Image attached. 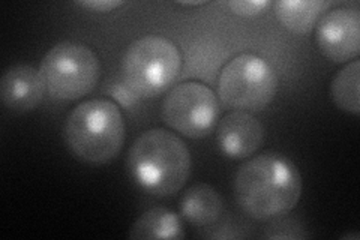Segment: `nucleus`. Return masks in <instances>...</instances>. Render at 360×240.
Masks as SVG:
<instances>
[{"instance_id": "8", "label": "nucleus", "mask_w": 360, "mask_h": 240, "mask_svg": "<svg viewBox=\"0 0 360 240\" xmlns=\"http://www.w3.org/2000/svg\"><path fill=\"white\" fill-rule=\"evenodd\" d=\"M317 45L333 63L354 61L360 53V13L341 6L328 11L317 23Z\"/></svg>"}, {"instance_id": "16", "label": "nucleus", "mask_w": 360, "mask_h": 240, "mask_svg": "<svg viewBox=\"0 0 360 240\" xmlns=\"http://www.w3.org/2000/svg\"><path fill=\"white\" fill-rule=\"evenodd\" d=\"M78 6L94 11V13H111L119 6L125 5L120 0H87V2H77Z\"/></svg>"}, {"instance_id": "17", "label": "nucleus", "mask_w": 360, "mask_h": 240, "mask_svg": "<svg viewBox=\"0 0 360 240\" xmlns=\"http://www.w3.org/2000/svg\"><path fill=\"white\" fill-rule=\"evenodd\" d=\"M112 96H115V99L123 107L134 106L139 98V95L135 94L134 90H131L127 84H116L112 87Z\"/></svg>"}, {"instance_id": "14", "label": "nucleus", "mask_w": 360, "mask_h": 240, "mask_svg": "<svg viewBox=\"0 0 360 240\" xmlns=\"http://www.w3.org/2000/svg\"><path fill=\"white\" fill-rule=\"evenodd\" d=\"M359 83L360 62L353 61L333 77L330 84V98L333 104L345 113L354 114V116H357L360 111Z\"/></svg>"}, {"instance_id": "18", "label": "nucleus", "mask_w": 360, "mask_h": 240, "mask_svg": "<svg viewBox=\"0 0 360 240\" xmlns=\"http://www.w3.org/2000/svg\"><path fill=\"white\" fill-rule=\"evenodd\" d=\"M179 4L185 6H198V5H205L206 2H179Z\"/></svg>"}, {"instance_id": "6", "label": "nucleus", "mask_w": 360, "mask_h": 240, "mask_svg": "<svg viewBox=\"0 0 360 240\" xmlns=\"http://www.w3.org/2000/svg\"><path fill=\"white\" fill-rule=\"evenodd\" d=\"M47 92L63 101L89 95L101 78L99 57L83 44L60 42L44 56L39 66Z\"/></svg>"}, {"instance_id": "2", "label": "nucleus", "mask_w": 360, "mask_h": 240, "mask_svg": "<svg viewBox=\"0 0 360 240\" xmlns=\"http://www.w3.org/2000/svg\"><path fill=\"white\" fill-rule=\"evenodd\" d=\"M127 167L132 180L156 197H170L186 184L191 153L184 140L164 128L143 132L131 146Z\"/></svg>"}, {"instance_id": "9", "label": "nucleus", "mask_w": 360, "mask_h": 240, "mask_svg": "<svg viewBox=\"0 0 360 240\" xmlns=\"http://www.w3.org/2000/svg\"><path fill=\"white\" fill-rule=\"evenodd\" d=\"M264 141V127L252 113L236 110L225 116L217 130L219 151L230 159H246Z\"/></svg>"}, {"instance_id": "10", "label": "nucleus", "mask_w": 360, "mask_h": 240, "mask_svg": "<svg viewBox=\"0 0 360 240\" xmlns=\"http://www.w3.org/2000/svg\"><path fill=\"white\" fill-rule=\"evenodd\" d=\"M47 92L41 72L30 65H14L0 78V99L15 113H29L39 107Z\"/></svg>"}, {"instance_id": "13", "label": "nucleus", "mask_w": 360, "mask_h": 240, "mask_svg": "<svg viewBox=\"0 0 360 240\" xmlns=\"http://www.w3.org/2000/svg\"><path fill=\"white\" fill-rule=\"evenodd\" d=\"M129 237L135 240L184 239L185 232L177 213L167 208H153L132 224Z\"/></svg>"}, {"instance_id": "12", "label": "nucleus", "mask_w": 360, "mask_h": 240, "mask_svg": "<svg viewBox=\"0 0 360 240\" xmlns=\"http://www.w3.org/2000/svg\"><path fill=\"white\" fill-rule=\"evenodd\" d=\"M330 6L332 2L324 0H279L274 5L281 25L296 35L312 32Z\"/></svg>"}, {"instance_id": "3", "label": "nucleus", "mask_w": 360, "mask_h": 240, "mask_svg": "<svg viewBox=\"0 0 360 240\" xmlns=\"http://www.w3.org/2000/svg\"><path fill=\"white\" fill-rule=\"evenodd\" d=\"M127 139L125 119L110 99H89L68 114L63 125L66 149L77 161L104 165L116 159Z\"/></svg>"}, {"instance_id": "15", "label": "nucleus", "mask_w": 360, "mask_h": 240, "mask_svg": "<svg viewBox=\"0 0 360 240\" xmlns=\"http://www.w3.org/2000/svg\"><path fill=\"white\" fill-rule=\"evenodd\" d=\"M270 6H272L270 0H234V2H229V8L236 15L240 17H257Z\"/></svg>"}, {"instance_id": "11", "label": "nucleus", "mask_w": 360, "mask_h": 240, "mask_svg": "<svg viewBox=\"0 0 360 240\" xmlns=\"http://www.w3.org/2000/svg\"><path fill=\"white\" fill-rule=\"evenodd\" d=\"M222 212V197L207 184H195L188 188L180 200V216L194 227H209L218 222Z\"/></svg>"}, {"instance_id": "4", "label": "nucleus", "mask_w": 360, "mask_h": 240, "mask_svg": "<svg viewBox=\"0 0 360 240\" xmlns=\"http://www.w3.org/2000/svg\"><path fill=\"white\" fill-rule=\"evenodd\" d=\"M182 70V54L162 37H143L134 41L122 61L125 84L139 96L155 98L168 90Z\"/></svg>"}, {"instance_id": "1", "label": "nucleus", "mask_w": 360, "mask_h": 240, "mask_svg": "<svg viewBox=\"0 0 360 240\" xmlns=\"http://www.w3.org/2000/svg\"><path fill=\"white\" fill-rule=\"evenodd\" d=\"M303 182L297 167L284 155L267 152L240 165L234 176V198L255 221L278 220L296 208Z\"/></svg>"}, {"instance_id": "7", "label": "nucleus", "mask_w": 360, "mask_h": 240, "mask_svg": "<svg viewBox=\"0 0 360 240\" xmlns=\"http://www.w3.org/2000/svg\"><path fill=\"white\" fill-rule=\"evenodd\" d=\"M219 113V98L210 87L197 82L172 89L161 107L167 127L193 140L202 139L213 131Z\"/></svg>"}, {"instance_id": "5", "label": "nucleus", "mask_w": 360, "mask_h": 240, "mask_svg": "<svg viewBox=\"0 0 360 240\" xmlns=\"http://www.w3.org/2000/svg\"><path fill=\"white\" fill-rule=\"evenodd\" d=\"M278 75L263 57L243 53L224 66L218 78V98L225 107L258 113L274 101Z\"/></svg>"}]
</instances>
